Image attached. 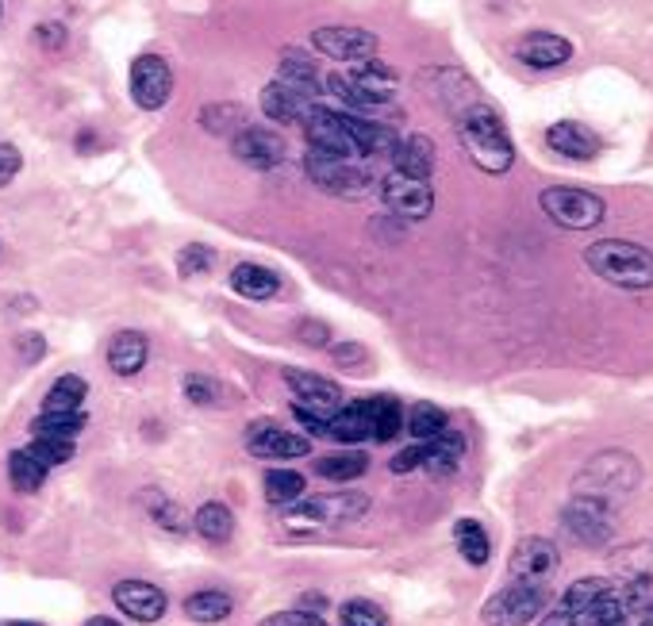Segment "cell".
<instances>
[{"label":"cell","instance_id":"1","mask_svg":"<svg viewBox=\"0 0 653 626\" xmlns=\"http://www.w3.org/2000/svg\"><path fill=\"white\" fill-rule=\"evenodd\" d=\"M457 139H462L465 154L473 158V165H477L480 173L500 177V173L512 170L515 142H512V135H508V127L497 108L473 101L469 108L457 112Z\"/></svg>","mask_w":653,"mask_h":626},{"label":"cell","instance_id":"2","mask_svg":"<svg viewBox=\"0 0 653 626\" xmlns=\"http://www.w3.org/2000/svg\"><path fill=\"white\" fill-rule=\"evenodd\" d=\"M584 266L619 289H653V254L627 239H604L584 251Z\"/></svg>","mask_w":653,"mask_h":626},{"label":"cell","instance_id":"3","mask_svg":"<svg viewBox=\"0 0 653 626\" xmlns=\"http://www.w3.org/2000/svg\"><path fill=\"white\" fill-rule=\"evenodd\" d=\"M327 85L354 108H381L396 96V73L381 58H365V62H354L350 73H331Z\"/></svg>","mask_w":653,"mask_h":626},{"label":"cell","instance_id":"4","mask_svg":"<svg viewBox=\"0 0 653 626\" xmlns=\"http://www.w3.org/2000/svg\"><path fill=\"white\" fill-rule=\"evenodd\" d=\"M638 485V462L619 450H607L596 454L584 465L581 480H576V496H592V500H615V496H627Z\"/></svg>","mask_w":653,"mask_h":626},{"label":"cell","instance_id":"5","mask_svg":"<svg viewBox=\"0 0 653 626\" xmlns=\"http://www.w3.org/2000/svg\"><path fill=\"white\" fill-rule=\"evenodd\" d=\"M538 204H543V212L565 231H588L596 228V223H604L607 216V204L599 200L596 193H584V188H569V185L543 188Z\"/></svg>","mask_w":653,"mask_h":626},{"label":"cell","instance_id":"6","mask_svg":"<svg viewBox=\"0 0 653 626\" xmlns=\"http://www.w3.org/2000/svg\"><path fill=\"white\" fill-rule=\"evenodd\" d=\"M370 500L362 492H323L300 500V508H281L289 526H339L365 515Z\"/></svg>","mask_w":653,"mask_h":626},{"label":"cell","instance_id":"7","mask_svg":"<svg viewBox=\"0 0 653 626\" xmlns=\"http://www.w3.org/2000/svg\"><path fill=\"white\" fill-rule=\"evenodd\" d=\"M561 531L584 549H604L615 538V515L607 511L604 500L592 496H573L561 511Z\"/></svg>","mask_w":653,"mask_h":626},{"label":"cell","instance_id":"8","mask_svg":"<svg viewBox=\"0 0 653 626\" xmlns=\"http://www.w3.org/2000/svg\"><path fill=\"white\" fill-rule=\"evenodd\" d=\"M543 584H508L500 588L492 600L485 603V611H480V618H485V626H527L530 618L543 611Z\"/></svg>","mask_w":653,"mask_h":626},{"label":"cell","instance_id":"9","mask_svg":"<svg viewBox=\"0 0 653 626\" xmlns=\"http://www.w3.org/2000/svg\"><path fill=\"white\" fill-rule=\"evenodd\" d=\"M174 96V70L162 55H139L131 62V101L142 112H162Z\"/></svg>","mask_w":653,"mask_h":626},{"label":"cell","instance_id":"10","mask_svg":"<svg viewBox=\"0 0 653 626\" xmlns=\"http://www.w3.org/2000/svg\"><path fill=\"white\" fill-rule=\"evenodd\" d=\"M304 170L307 177H312V185H319L323 193H331V196H362L365 188H370V177H365L350 158H331V154H323V150H307Z\"/></svg>","mask_w":653,"mask_h":626},{"label":"cell","instance_id":"11","mask_svg":"<svg viewBox=\"0 0 653 626\" xmlns=\"http://www.w3.org/2000/svg\"><path fill=\"white\" fill-rule=\"evenodd\" d=\"M304 131H307V147L312 150H323V154L331 158H362V150H358L354 135L347 131V124H342L339 112L331 108H319V104H307L304 108Z\"/></svg>","mask_w":653,"mask_h":626},{"label":"cell","instance_id":"12","mask_svg":"<svg viewBox=\"0 0 653 626\" xmlns=\"http://www.w3.org/2000/svg\"><path fill=\"white\" fill-rule=\"evenodd\" d=\"M381 200L388 204V212L400 220H427L434 212V188L427 181H416L408 173H385L381 177Z\"/></svg>","mask_w":653,"mask_h":626},{"label":"cell","instance_id":"13","mask_svg":"<svg viewBox=\"0 0 653 626\" xmlns=\"http://www.w3.org/2000/svg\"><path fill=\"white\" fill-rule=\"evenodd\" d=\"M312 47L319 50L323 58H339V62H365V58L377 55L381 39L373 32H365V27L331 24V27H319V32H312Z\"/></svg>","mask_w":653,"mask_h":626},{"label":"cell","instance_id":"14","mask_svg":"<svg viewBox=\"0 0 653 626\" xmlns=\"http://www.w3.org/2000/svg\"><path fill=\"white\" fill-rule=\"evenodd\" d=\"M558 572V546L550 538L527 534L512 549V580L515 584H546Z\"/></svg>","mask_w":653,"mask_h":626},{"label":"cell","instance_id":"15","mask_svg":"<svg viewBox=\"0 0 653 626\" xmlns=\"http://www.w3.org/2000/svg\"><path fill=\"white\" fill-rule=\"evenodd\" d=\"M284 384L292 392V404H304L319 415H331L342 407V389L323 373H307V369H284Z\"/></svg>","mask_w":653,"mask_h":626},{"label":"cell","instance_id":"16","mask_svg":"<svg viewBox=\"0 0 653 626\" xmlns=\"http://www.w3.org/2000/svg\"><path fill=\"white\" fill-rule=\"evenodd\" d=\"M246 450H250V457H261V462H292V457L312 454V442L304 434L281 431L277 424H254L246 431Z\"/></svg>","mask_w":653,"mask_h":626},{"label":"cell","instance_id":"17","mask_svg":"<svg viewBox=\"0 0 653 626\" xmlns=\"http://www.w3.org/2000/svg\"><path fill=\"white\" fill-rule=\"evenodd\" d=\"M112 603H116L127 618H135V623H158L170 607L166 592L158 584H150V580H119V584L112 588Z\"/></svg>","mask_w":653,"mask_h":626},{"label":"cell","instance_id":"18","mask_svg":"<svg viewBox=\"0 0 653 626\" xmlns=\"http://www.w3.org/2000/svg\"><path fill=\"white\" fill-rule=\"evenodd\" d=\"M231 154L243 165H250V170H277V165L284 162V142L281 135H273L269 127L246 124L243 131L231 139Z\"/></svg>","mask_w":653,"mask_h":626},{"label":"cell","instance_id":"19","mask_svg":"<svg viewBox=\"0 0 653 626\" xmlns=\"http://www.w3.org/2000/svg\"><path fill=\"white\" fill-rule=\"evenodd\" d=\"M515 58H520L523 66H530V70H558V66H565L569 58H573V43L553 32H530L520 39Z\"/></svg>","mask_w":653,"mask_h":626},{"label":"cell","instance_id":"20","mask_svg":"<svg viewBox=\"0 0 653 626\" xmlns=\"http://www.w3.org/2000/svg\"><path fill=\"white\" fill-rule=\"evenodd\" d=\"M327 439L342 442V447L370 442L373 439V399H350V404H342L339 411H335Z\"/></svg>","mask_w":653,"mask_h":626},{"label":"cell","instance_id":"21","mask_svg":"<svg viewBox=\"0 0 653 626\" xmlns=\"http://www.w3.org/2000/svg\"><path fill=\"white\" fill-rule=\"evenodd\" d=\"M546 147L561 158H573V162H588V158L599 154V139L584 124H573V119H558L546 131Z\"/></svg>","mask_w":653,"mask_h":626},{"label":"cell","instance_id":"22","mask_svg":"<svg viewBox=\"0 0 653 626\" xmlns=\"http://www.w3.org/2000/svg\"><path fill=\"white\" fill-rule=\"evenodd\" d=\"M423 447V457H419V470L423 473H431V477H454L457 473V465H462V457H465V434H457V431H442L439 439H431V442H419Z\"/></svg>","mask_w":653,"mask_h":626},{"label":"cell","instance_id":"23","mask_svg":"<svg viewBox=\"0 0 653 626\" xmlns=\"http://www.w3.org/2000/svg\"><path fill=\"white\" fill-rule=\"evenodd\" d=\"M277 81H281L284 89H292V93H296L300 101H315V96L323 93L319 70H315L312 58L300 55V50H284V55H281V66H277Z\"/></svg>","mask_w":653,"mask_h":626},{"label":"cell","instance_id":"24","mask_svg":"<svg viewBox=\"0 0 653 626\" xmlns=\"http://www.w3.org/2000/svg\"><path fill=\"white\" fill-rule=\"evenodd\" d=\"M108 369L116 376H135L142 373V366H147L150 358V343L147 335H139V331H119V335H112L108 343Z\"/></svg>","mask_w":653,"mask_h":626},{"label":"cell","instance_id":"25","mask_svg":"<svg viewBox=\"0 0 653 626\" xmlns=\"http://www.w3.org/2000/svg\"><path fill=\"white\" fill-rule=\"evenodd\" d=\"M231 292H238L243 300H254V304H266L281 292V277L273 269L258 266V262H243V266L231 269Z\"/></svg>","mask_w":653,"mask_h":626},{"label":"cell","instance_id":"26","mask_svg":"<svg viewBox=\"0 0 653 626\" xmlns=\"http://www.w3.org/2000/svg\"><path fill=\"white\" fill-rule=\"evenodd\" d=\"M312 473L331 480V485H354L358 477L370 473V454H362V450H335V454L315 457Z\"/></svg>","mask_w":653,"mask_h":626},{"label":"cell","instance_id":"27","mask_svg":"<svg viewBox=\"0 0 653 626\" xmlns=\"http://www.w3.org/2000/svg\"><path fill=\"white\" fill-rule=\"evenodd\" d=\"M393 170L408 173L416 181H431L434 173V142L427 135H408L393 147Z\"/></svg>","mask_w":653,"mask_h":626},{"label":"cell","instance_id":"28","mask_svg":"<svg viewBox=\"0 0 653 626\" xmlns=\"http://www.w3.org/2000/svg\"><path fill=\"white\" fill-rule=\"evenodd\" d=\"M607 600H619V584H615V580H604V577L576 580V584L565 588V611H576V615H584V611L599 607V603H607Z\"/></svg>","mask_w":653,"mask_h":626},{"label":"cell","instance_id":"29","mask_svg":"<svg viewBox=\"0 0 653 626\" xmlns=\"http://www.w3.org/2000/svg\"><path fill=\"white\" fill-rule=\"evenodd\" d=\"M307 101H300L292 89H284L281 81H269L266 89H261V116L273 119V124H296L300 116H304Z\"/></svg>","mask_w":653,"mask_h":626},{"label":"cell","instance_id":"30","mask_svg":"<svg viewBox=\"0 0 653 626\" xmlns=\"http://www.w3.org/2000/svg\"><path fill=\"white\" fill-rule=\"evenodd\" d=\"M231 611H235V600H231L228 592H220V588H200V592H193L189 600H185V615L205 626L223 623Z\"/></svg>","mask_w":653,"mask_h":626},{"label":"cell","instance_id":"31","mask_svg":"<svg viewBox=\"0 0 653 626\" xmlns=\"http://www.w3.org/2000/svg\"><path fill=\"white\" fill-rule=\"evenodd\" d=\"M193 531L208 542H228L235 534V515H231V508L223 500H208L193 511Z\"/></svg>","mask_w":653,"mask_h":626},{"label":"cell","instance_id":"32","mask_svg":"<svg viewBox=\"0 0 653 626\" xmlns=\"http://www.w3.org/2000/svg\"><path fill=\"white\" fill-rule=\"evenodd\" d=\"M85 427H89L85 411H43L32 419L35 439H78Z\"/></svg>","mask_w":653,"mask_h":626},{"label":"cell","instance_id":"33","mask_svg":"<svg viewBox=\"0 0 653 626\" xmlns=\"http://www.w3.org/2000/svg\"><path fill=\"white\" fill-rule=\"evenodd\" d=\"M139 503H147V515L154 519L162 531L170 534H185L189 531V519H185L182 503L170 500L166 492H158V488H147V492H139Z\"/></svg>","mask_w":653,"mask_h":626},{"label":"cell","instance_id":"34","mask_svg":"<svg viewBox=\"0 0 653 626\" xmlns=\"http://www.w3.org/2000/svg\"><path fill=\"white\" fill-rule=\"evenodd\" d=\"M454 542H457V554H462L469 565H477V569L488 565V557H492V542H488V531L477 523V519H457Z\"/></svg>","mask_w":653,"mask_h":626},{"label":"cell","instance_id":"35","mask_svg":"<svg viewBox=\"0 0 653 626\" xmlns=\"http://www.w3.org/2000/svg\"><path fill=\"white\" fill-rule=\"evenodd\" d=\"M246 124H250V119H246V112L238 108V104H231V101L205 104V108H200V127H205L208 135H220V139H235Z\"/></svg>","mask_w":653,"mask_h":626},{"label":"cell","instance_id":"36","mask_svg":"<svg viewBox=\"0 0 653 626\" xmlns=\"http://www.w3.org/2000/svg\"><path fill=\"white\" fill-rule=\"evenodd\" d=\"M404 431L416 442H431L439 439L442 431H450V415L442 411L439 404H416L408 415H404Z\"/></svg>","mask_w":653,"mask_h":626},{"label":"cell","instance_id":"37","mask_svg":"<svg viewBox=\"0 0 653 626\" xmlns=\"http://www.w3.org/2000/svg\"><path fill=\"white\" fill-rule=\"evenodd\" d=\"M89 396V381L78 373H66L50 384V392L43 396V411H81Z\"/></svg>","mask_w":653,"mask_h":626},{"label":"cell","instance_id":"38","mask_svg":"<svg viewBox=\"0 0 653 626\" xmlns=\"http://www.w3.org/2000/svg\"><path fill=\"white\" fill-rule=\"evenodd\" d=\"M304 488H307L304 473H296V470H269L261 492H266V500L273 503V508H292V503L304 496Z\"/></svg>","mask_w":653,"mask_h":626},{"label":"cell","instance_id":"39","mask_svg":"<svg viewBox=\"0 0 653 626\" xmlns=\"http://www.w3.org/2000/svg\"><path fill=\"white\" fill-rule=\"evenodd\" d=\"M47 465L43 462H35L27 450H12L9 454V480H12V488L16 492H24V496H32V492H39L43 485H47Z\"/></svg>","mask_w":653,"mask_h":626},{"label":"cell","instance_id":"40","mask_svg":"<svg viewBox=\"0 0 653 626\" xmlns=\"http://www.w3.org/2000/svg\"><path fill=\"white\" fill-rule=\"evenodd\" d=\"M404 431V407L396 396H388V392H381V396H373V442H393L396 434Z\"/></svg>","mask_w":653,"mask_h":626},{"label":"cell","instance_id":"41","mask_svg":"<svg viewBox=\"0 0 653 626\" xmlns=\"http://www.w3.org/2000/svg\"><path fill=\"white\" fill-rule=\"evenodd\" d=\"M24 450L35 457V462L47 465V470H55V465L73 462V454H78V447H73V439H32Z\"/></svg>","mask_w":653,"mask_h":626},{"label":"cell","instance_id":"42","mask_svg":"<svg viewBox=\"0 0 653 626\" xmlns=\"http://www.w3.org/2000/svg\"><path fill=\"white\" fill-rule=\"evenodd\" d=\"M342 626H388L385 607H377L373 600H347L339 611Z\"/></svg>","mask_w":653,"mask_h":626},{"label":"cell","instance_id":"43","mask_svg":"<svg viewBox=\"0 0 653 626\" xmlns=\"http://www.w3.org/2000/svg\"><path fill=\"white\" fill-rule=\"evenodd\" d=\"M182 389H185V399L197 407H212L215 399H220V381H212L208 373H189L182 381Z\"/></svg>","mask_w":653,"mask_h":626},{"label":"cell","instance_id":"44","mask_svg":"<svg viewBox=\"0 0 653 626\" xmlns=\"http://www.w3.org/2000/svg\"><path fill=\"white\" fill-rule=\"evenodd\" d=\"M212 262H215V254L208 251V246L189 243L182 254H177V274L182 277H205L208 269H212Z\"/></svg>","mask_w":653,"mask_h":626},{"label":"cell","instance_id":"45","mask_svg":"<svg viewBox=\"0 0 653 626\" xmlns=\"http://www.w3.org/2000/svg\"><path fill=\"white\" fill-rule=\"evenodd\" d=\"M292 419H296L304 431H312V439H323V434L331 431V415H319L304 404H292Z\"/></svg>","mask_w":653,"mask_h":626},{"label":"cell","instance_id":"46","mask_svg":"<svg viewBox=\"0 0 653 626\" xmlns=\"http://www.w3.org/2000/svg\"><path fill=\"white\" fill-rule=\"evenodd\" d=\"M261 626H327V623H323V618L315 615V611L292 607V611H277V615L261 618Z\"/></svg>","mask_w":653,"mask_h":626},{"label":"cell","instance_id":"47","mask_svg":"<svg viewBox=\"0 0 653 626\" xmlns=\"http://www.w3.org/2000/svg\"><path fill=\"white\" fill-rule=\"evenodd\" d=\"M20 170H24V154L12 142H0V188L12 185Z\"/></svg>","mask_w":653,"mask_h":626},{"label":"cell","instance_id":"48","mask_svg":"<svg viewBox=\"0 0 653 626\" xmlns=\"http://www.w3.org/2000/svg\"><path fill=\"white\" fill-rule=\"evenodd\" d=\"M35 35H39V43H43L47 55H58V50H66V43H70V32H66L62 24H55V20L35 27Z\"/></svg>","mask_w":653,"mask_h":626},{"label":"cell","instance_id":"49","mask_svg":"<svg viewBox=\"0 0 653 626\" xmlns=\"http://www.w3.org/2000/svg\"><path fill=\"white\" fill-rule=\"evenodd\" d=\"M296 335L304 346H327L331 343V331H327V323H319V320H300Z\"/></svg>","mask_w":653,"mask_h":626},{"label":"cell","instance_id":"50","mask_svg":"<svg viewBox=\"0 0 653 626\" xmlns=\"http://www.w3.org/2000/svg\"><path fill=\"white\" fill-rule=\"evenodd\" d=\"M331 358H335V366H342V369H362L365 366V346H358V343L331 346Z\"/></svg>","mask_w":653,"mask_h":626},{"label":"cell","instance_id":"51","mask_svg":"<svg viewBox=\"0 0 653 626\" xmlns=\"http://www.w3.org/2000/svg\"><path fill=\"white\" fill-rule=\"evenodd\" d=\"M16 350H20V358H24V361H39L43 353H47V338L35 335V331H24V335L16 338Z\"/></svg>","mask_w":653,"mask_h":626},{"label":"cell","instance_id":"52","mask_svg":"<svg viewBox=\"0 0 653 626\" xmlns=\"http://www.w3.org/2000/svg\"><path fill=\"white\" fill-rule=\"evenodd\" d=\"M419 457H423V447H408V450H400V454L393 457V462H388V470L396 473V477H408V473H416L419 470Z\"/></svg>","mask_w":653,"mask_h":626},{"label":"cell","instance_id":"53","mask_svg":"<svg viewBox=\"0 0 653 626\" xmlns=\"http://www.w3.org/2000/svg\"><path fill=\"white\" fill-rule=\"evenodd\" d=\"M543 626H584V618L573 615V611H558V615H546Z\"/></svg>","mask_w":653,"mask_h":626},{"label":"cell","instance_id":"54","mask_svg":"<svg viewBox=\"0 0 653 626\" xmlns=\"http://www.w3.org/2000/svg\"><path fill=\"white\" fill-rule=\"evenodd\" d=\"M323 607H327V600H323L319 592H304V595H300V611H315V615H319Z\"/></svg>","mask_w":653,"mask_h":626},{"label":"cell","instance_id":"55","mask_svg":"<svg viewBox=\"0 0 653 626\" xmlns=\"http://www.w3.org/2000/svg\"><path fill=\"white\" fill-rule=\"evenodd\" d=\"M630 626H653V600L642 603V611H638V618Z\"/></svg>","mask_w":653,"mask_h":626},{"label":"cell","instance_id":"56","mask_svg":"<svg viewBox=\"0 0 653 626\" xmlns=\"http://www.w3.org/2000/svg\"><path fill=\"white\" fill-rule=\"evenodd\" d=\"M85 626H119L116 618H108V615H96V618H89Z\"/></svg>","mask_w":653,"mask_h":626},{"label":"cell","instance_id":"57","mask_svg":"<svg viewBox=\"0 0 653 626\" xmlns=\"http://www.w3.org/2000/svg\"><path fill=\"white\" fill-rule=\"evenodd\" d=\"M4 626H39V623H24V618H16V623H4Z\"/></svg>","mask_w":653,"mask_h":626},{"label":"cell","instance_id":"58","mask_svg":"<svg viewBox=\"0 0 653 626\" xmlns=\"http://www.w3.org/2000/svg\"><path fill=\"white\" fill-rule=\"evenodd\" d=\"M0 12H4V0H0Z\"/></svg>","mask_w":653,"mask_h":626}]
</instances>
